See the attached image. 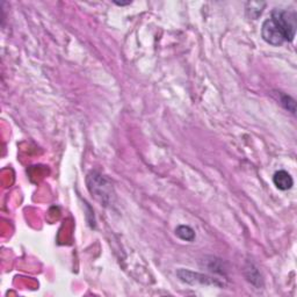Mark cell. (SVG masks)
<instances>
[{
	"label": "cell",
	"mask_w": 297,
	"mask_h": 297,
	"mask_svg": "<svg viewBox=\"0 0 297 297\" xmlns=\"http://www.w3.org/2000/svg\"><path fill=\"white\" fill-rule=\"evenodd\" d=\"M86 183L88 191L100 203L108 206L111 202V198L114 195L113 186L105 175L96 171H92L87 174Z\"/></svg>",
	"instance_id": "1"
},
{
	"label": "cell",
	"mask_w": 297,
	"mask_h": 297,
	"mask_svg": "<svg viewBox=\"0 0 297 297\" xmlns=\"http://www.w3.org/2000/svg\"><path fill=\"white\" fill-rule=\"evenodd\" d=\"M261 36L265 42H267L268 44L273 45V47H279V45H282L285 42L282 33L280 32V29L277 28L271 18L266 19L264 24H262Z\"/></svg>",
	"instance_id": "3"
},
{
	"label": "cell",
	"mask_w": 297,
	"mask_h": 297,
	"mask_svg": "<svg viewBox=\"0 0 297 297\" xmlns=\"http://www.w3.org/2000/svg\"><path fill=\"white\" fill-rule=\"evenodd\" d=\"M176 275H178V277L181 281H183V282L188 283V284L200 283V284H207V285L208 284L221 285V283H219L217 280L211 279V277L204 275V274H200V273L188 271V269L180 268L179 271L176 272Z\"/></svg>",
	"instance_id": "4"
},
{
	"label": "cell",
	"mask_w": 297,
	"mask_h": 297,
	"mask_svg": "<svg viewBox=\"0 0 297 297\" xmlns=\"http://www.w3.org/2000/svg\"><path fill=\"white\" fill-rule=\"evenodd\" d=\"M114 4H116V5L118 6H126V5H130L131 2H116V0H115Z\"/></svg>",
	"instance_id": "10"
},
{
	"label": "cell",
	"mask_w": 297,
	"mask_h": 297,
	"mask_svg": "<svg viewBox=\"0 0 297 297\" xmlns=\"http://www.w3.org/2000/svg\"><path fill=\"white\" fill-rule=\"evenodd\" d=\"M280 101H281V105H282L288 111H290L291 114L296 113V101L295 99H292L290 95L281 94Z\"/></svg>",
	"instance_id": "9"
},
{
	"label": "cell",
	"mask_w": 297,
	"mask_h": 297,
	"mask_svg": "<svg viewBox=\"0 0 297 297\" xmlns=\"http://www.w3.org/2000/svg\"><path fill=\"white\" fill-rule=\"evenodd\" d=\"M244 274H245L246 280H248L249 282H251L253 285H256V287H261L262 276L259 272V269L254 266V264H252V262H248L245 266Z\"/></svg>",
	"instance_id": "6"
},
{
	"label": "cell",
	"mask_w": 297,
	"mask_h": 297,
	"mask_svg": "<svg viewBox=\"0 0 297 297\" xmlns=\"http://www.w3.org/2000/svg\"><path fill=\"white\" fill-rule=\"evenodd\" d=\"M273 183L275 185V187L280 191H288L290 190L294 185V180H292L291 175L289 174L287 171H277L274 173L273 175Z\"/></svg>",
	"instance_id": "5"
},
{
	"label": "cell",
	"mask_w": 297,
	"mask_h": 297,
	"mask_svg": "<svg viewBox=\"0 0 297 297\" xmlns=\"http://www.w3.org/2000/svg\"><path fill=\"white\" fill-rule=\"evenodd\" d=\"M175 236L185 242H194L195 231L190 225H179L175 229Z\"/></svg>",
	"instance_id": "8"
},
{
	"label": "cell",
	"mask_w": 297,
	"mask_h": 297,
	"mask_svg": "<svg viewBox=\"0 0 297 297\" xmlns=\"http://www.w3.org/2000/svg\"><path fill=\"white\" fill-rule=\"evenodd\" d=\"M271 19L276 25L280 32L282 33L285 42H292L296 35L297 28V19L296 13L290 11L277 10L275 9L272 12Z\"/></svg>",
	"instance_id": "2"
},
{
	"label": "cell",
	"mask_w": 297,
	"mask_h": 297,
	"mask_svg": "<svg viewBox=\"0 0 297 297\" xmlns=\"http://www.w3.org/2000/svg\"><path fill=\"white\" fill-rule=\"evenodd\" d=\"M266 7V3L264 2H249L246 3L245 12L248 18L252 20H257L264 12V9Z\"/></svg>",
	"instance_id": "7"
}]
</instances>
